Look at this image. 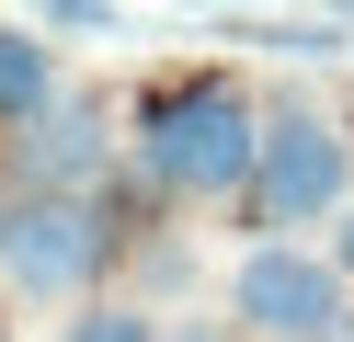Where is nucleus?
Here are the masks:
<instances>
[{
    "mask_svg": "<svg viewBox=\"0 0 354 342\" xmlns=\"http://www.w3.org/2000/svg\"><path fill=\"white\" fill-rule=\"evenodd\" d=\"M263 126H274V114H263L240 80L183 68V80H160L149 114H138V182H149V194H194V205H206V194H252Z\"/></svg>",
    "mask_w": 354,
    "mask_h": 342,
    "instance_id": "f257e3e1",
    "label": "nucleus"
},
{
    "mask_svg": "<svg viewBox=\"0 0 354 342\" xmlns=\"http://www.w3.org/2000/svg\"><path fill=\"white\" fill-rule=\"evenodd\" d=\"M229 308L252 342H354V285L297 240H263L252 263L229 274Z\"/></svg>",
    "mask_w": 354,
    "mask_h": 342,
    "instance_id": "f03ea898",
    "label": "nucleus"
},
{
    "mask_svg": "<svg viewBox=\"0 0 354 342\" xmlns=\"http://www.w3.org/2000/svg\"><path fill=\"white\" fill-rule=\"evenodd\" d=\"M115 263V228H103L92 194H12L0 205V274L24 296H80Z\"/></svg>",
    "mask_w": 354,
    "mask_h": 342,
    "instance_id": "7ed1b4c3",
    "label": "nucleus"
},
{
    "mask_svg": "<svg viewBox=\"0 0 354 342\" xmlns=\"http://www.w3.org/2000/svg\"><path fill=\"white\" fill-rule=\"evenodd\" d=\"M343 182H354L343 126L308 114V103H274L263 171H252V228H320V217H343Z\"/></svg>",
    "mask_w": 354,
    "mask_h": 342,
    "instance_id": "20e7f679",
    "label": "nucleus"
},
{
    "mask_svg": "<svg viewBox=\"0 0 354 342\" xmlns=\"http://www.w3.org/2000/svg\"><path fill=\"white\" fill-rule=\"evenodd\" d=\"M12 171H24V194H92V171H103V103H57L46 126H24Z\"/></svg>",
    "mask_w": 354,
    "mask_h": 342,
    "instance_id": "39448f33",
    "label": "nucleus"
},
{
    "mask_svg": "<svg viewBox=\"0 0 354 342\" xmlns=\"http://www.w3.org/2000/svg\"><path fill=\"white\" fill-rule=\"evenodd\" d=\"M57 103H69V91H57V57L24 35V23H0V126L24 137V126H46Z\"/></svg>",
    "mask_w": 354,
    "mask_h": 342,
    "instance_id": "423d86ee",
    "label": "nucleus"
},
{
    "mask_svg": "<svg viewBox=\"0 0 354 342\" xmlns=\"http://www.w3.org/2000/svg\"><path fill=\"white\" fill-rule=\"evenodd\" d=\"M57 342H171V331H160L149 308H126V296H103V308H80Z\"/></svg>",
    "mask_w": 354,
    "mask_h": 342,
    "instance_id": "0eeeda50",
    "label": "nucleus"
},
{
    "mask_svg": "<svg viewBox=\"0 0 354 342\" xmlns=\"http://www.w3.org/2000/svg\"><path fill=\"white\" fill-rule=\"evenodd\" d=\"M115 23H126L115 0H57V12H46V35H115Z\"/></svg>",
    "mask_w": 354,
    "mask_h": 342,
    "instance_id": "6e6552de",
    "label": "nucleus"
},
{
    "mask_svg": "<svg viewBox=\"0 0 354 342\" xmlns=\"http://www.w3.org/2000/svg\"><path fill=\"white\" fill-rule=\"evenodd\" d=\"M331 274L354 285V205H343V228H331Z\"/></svg>",
    "mask_w": 354,
    "mask_h": 342,
    "instance_id": "1a4fd4ad",
    "label": "nucleus"
},
{
    "mask_svg": "<svg viewBox=\"0 0 354 342\" xmlns=\"http://www.w3.org/2000/svg\"><path fill=\"white\" fill-rule=\"evenodd\" d=\"M171 342H229V331H217V319H183V331H171Z\"/></svg>",
    "mask_w": 354,
    "mask_h": 342,
    "instance_id": "9d476101",
    "label": "nucleus"
}]
</instances>
